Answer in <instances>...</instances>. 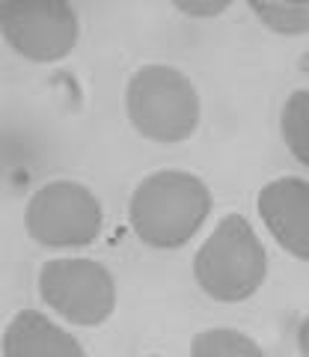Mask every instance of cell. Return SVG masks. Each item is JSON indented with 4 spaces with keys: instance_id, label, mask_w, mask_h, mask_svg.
<instances>
[{
    "instance_id": "8992f818",
    "label": "cell",
    "mask_w": 309,
    "mask_h": 357,
    "mask_svg": "<svg viewBox=\"0 0 309 357\" xmlns=\"http://www.w3.org/2000/svg\"><path fill=\"white\" fill-rule=\"evenodd\" d=\"M77 15L65 0H0V33L33 63L63 60L77 42Z\"/></svg>"
},
{
    "instance_id": "30bf717a",
    "label": "cell",
    "mask_w": 309,
    "mask_h": 357,
    "mask_svg": "<svg viewBox=\"0 0 309 357\" xmlns=\"http://www.w3.org/2000/svg\"><path fill=\"white\" fill-rule=\"evenodd\" d=\"M191 357H264V351L241 331L208 328L191 340Z\"/></svg>"
},
{
    "instance_id": "5b68a950",
    "label": "cell",
    "mask_w": 309,
    "mask_h": 357,
    "mask_svg": "<svg viewBox=\"0 0 309 357\" xmlns=\"http://www.w3.org/2000/svg\"><path fill=\"white\" fill-rule=\"evenodd\" d=\"M42 301L65 321L95 328L116 307L113 274L93 259H51L39 271Z\"/></svg>"
},
{
    "instance_id": "9c48e42d",
    "label": "cell",
    "mask_w": 309,
    "mask_h": 357,
    "mask_svg": "<svg viewBox=\"0 0 309 357\" xmlns=\"http://www.w3.org/2000/svg\"><path fill=\"white\" fill-rule=\"evenodd\" d=\"M253 15L280 36H303L309 33V3L303 0H250Z\"/></svg>"
},
{
    "instance_id": "ba28073f",
    "label": "cell",
    "mask_w": 309,
    "mask_h": 357,
    "mask_svg": "<svg viewBox=\"0 0 309 357\" xmlns=\"http://www.w3.org/2000/svg\"><path fill=\"white\" fill-rule=\"evenodd\" d=\"M3 357H86L81 342L69 331L54 325L36 310H21L3 331L0 340Z\"/></svg>"
},
{
    "instance_id": "4fadbf2b",
    "label": "cell",
    "mask_w": 309,
    "mask_h": 357,
    "mask_svg": "<svg viewBox=\"0 0 309 357\" xmlns=\"http://www.w3.org/2000/svg\"><path fill=\"white\" fill-rule=\"evenodd\" d=\"M297 351H301V357H309V316L297 328Z\"/></svg>"
},
{
    "instance_id": "277c9868",
    "label": "cell",
    "mask_w": 309,
    "mask_h": 357,
    "mask_svg": "<svg viewBox=\"0 0 309 357\" xmlns=\"http://www.w3.org/2000/svg\"><path fill=\"white\" fill-rule=\"evenodd\" d=\"M24 227L45 248H86L102 236V206L90 188L57 178L30 197Z\"/></svg>"
},
{
    "instance_id": "3957f363",
    "label": "cell",
    "mask_w": 309,
    "mask_h": 357,
    "mask_svg": "<svg viewBox=\"0 0 309 357\" xmlns=\"http://www.w3.org/2000/svg\"><path fill=\"white\" fill-rule=\"evenodd\" d=\"M125 114L146 140L182 143L200 126V93L173 66H143L125 86Z\"/></svg>"
},
{
    "instance_id": "7a4b0ae2",
    "label": "cell",
    "mask_w": 309,
    "mask_h": 357,
    "mask_svg": "<svg viewBox=\"0 0 309 357\" xmlns=\"http://www.w3.org/2000/svg\"><path fill=\"white\" fill-rule=\"evenodd\" d=\"M268 253L244 215H226L193 256V280L208 298L238 304L259 292Z\"/></svg>"
},
{
    "instance_id": "52a82bcc",
    "label": "cell",
    "mask_w": 309,
    "mask_h": 357,
    "mask_svg": "<svg viewBox=\"0 0 309 357\" xmlns=\"http://www.w3.org/2000/svg\"><path fill=\"white\" fill-rule=\"evenodd\" d=\"M259 218L285 253L309 262V182L297 176L274 178L259 191Z\"/></svg>"
},
{
    "instance_id": "7c38bea8",
    "label": "cell",
    "mask_w": 309,
    "mask_h": 357,
    "mask_svg": "<svg viewBox=\"0 0 309 357\" xmlns=\"http://www.w3.org/2000/svg\"><path fill=\"white\" fill-rule=\"evenodd\" d=\"M179 13L184 15H193V18H212V15H220L229 9V0H214V3H191V0H175L173 3Z\"/></svg>"
},
{
    "instance_id": "6da1fadb",
    "label": "cell",
    "mask_w": 309,
    "mask_h": 357,
    "mask_svg": "<svg viewBox=\"0 0 309 357\" xmlns=\"http://www.w3.org/2000/svg\"><path fill=\"white\" fill-rule=\"evenodd\" d=\"M212 211V191L196 173L158 170L134 188L128 220L134 236L154 250H175L191 241Z\"/></svg>"
},
{
    "instance_id": "8fae6325",
    "label": "cell",
    "mask_w": 309,
    "mask_h": 357,
    "mask_svg": "<svg viewBox=\"0 0 309 357\" xmlns=\"http://www.w3.org/2000/svg\"><path fill=\"white\" fill-rule=\"evenodd\" d=\"M280 131L289 152L309 167V89H294L283 105Z\"/></svg>"
}]
</instances>
